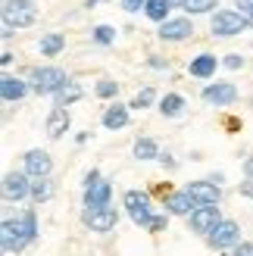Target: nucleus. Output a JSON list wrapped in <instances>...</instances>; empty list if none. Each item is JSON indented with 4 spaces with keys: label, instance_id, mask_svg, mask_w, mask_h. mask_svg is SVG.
Here are the masks:
<instances>
[{
    "label": "nucleus",
    "instance_id": "25",
    "mask_svg": "<svg viewBox=\"0 0 253 256\" xmlns=\"http://www.w3.org/2000/svg\"><path fill=\"white\" fill-rule=\"evenodd\" d=\"M182 106H184V97H178V94H166V97H162V104H160L162 116H178Z\"/></svg>",
    "mask_w": 253,
    "mask_h": 256
},
{
    "label": "nucleus",
    "instance_id": "20",
    "mask_svg": "<svg viewBox=\"0 0 253 256\" xmlns=\"http://www.w3.org/2000/svg\"><path fill=\"white\" fill-rule=\"evenodd\" d=\"M82 97V88L75 84V82H66L60 88V91L54 94V100H56V106H69V104H75V100Z\"/></svg>",
    "mask_w": 253,
    "mask_h": 256
},
{
    "label": "nucleus",
    "instance_id": "12",
    "mask_svg": "<svg viewBox=\"0 0 253 256\" xmlns=\"http://www.w3.org/2000/svg\"><path fill=\"white\" fill-rule=\"evenodd\" d=\"M222 219H219V206H197L191 212V228L197 234H210Z\"/></svg>",
    "mask_w": 253,
    "mask_h": 256
},
{
    "label": "nucleus",
    "instance_id": "3",
    "mask_svg": "<svg viewBox=\"0 0 253 256\" xmlns=\"http://www.w3.org/2000/svg\"><path fill=\"white\" fill-rule=\"evenodd\" d=\"M244 28H253V22L247 16H241L238 10H219L216 16H212V34H219V38L241 34Z\"/></svg>",
    "mask_w": 253,
    "mask_h": 256
},
{
    "label": "nucleus",
    "instance_id": "29",
    "mask_svg": "<svg viewBox=\"0 0 253 256\" xmlns=\"http://www.w3.org/2000/svg\"><path fill=\"white\" fill-rule=\"evenodd\" d=\"M116 91H119V84H116V82H110V78L97 84V97H116Z\"/></svg>",
    "mask_w": 253,
    "mask_h": 256
},
{
    "label": "nucleus",
    "instance_id": "21",
    "mask_svg": "<svg viewBox=\"0 0 253 256\" xmlns=\"http://www.w3.org/2000/svg\"><path fill=\"white\" fill-rule=\"evenodd\" d=\"M50 197H54V182H50V178H34V182H32V200L44 203Z\"/></svg>",
    "mask_w": 253,
    "mask_h": 256
},
{
    "label": "nucleus",
    "instance_id": "11",
    "mask_svg": "<svg viewBox=\"0 0 253 256\" xmlns=\"http://www.w3.org/2000/svg\"><path fill=\"white\" fill-rule=\"evenodd\" d=\"M110 194H112V184L97 178L94 184H84V206L88 210H100V206H110Z\"/></svg>",
    "mask_w": 253,
    "mask_h": 256
},
{
    "label": "nucleus",
    "instance_id": "36",
    "mask_svg": "<svg viewBox=\"0 0 253 256\" xmlns=\"http://www.w3.org/2000/svg\"><path fill=\"white\" fill-rule=\"evenodd\" d=\"M244 172H247V178H253V156L244 160Z\"/></svg>",
    "mask_w": 253,
    "mask_h": 256
},
{
    "label": "nucleus",
    "instance_id": "26",
    "mask_svg": "<svg viewBox=\"0 0 253 256\" xmlns=\"http://www.w3.org/2000/svg\"><path fill=\"white\" fill-rule=\"evenodd\" d=\"M154 97H156V94H154V88H144V91H138V94H134V100H132L128 106H132V110H147L150 104H154Z\"/></svg>",
    "mask_w": 253,
    "mask_h": 256
},
{
    "label": "nucleus",
    "instance_id": "8",
    "mask_svg": "<svg viewBox=\"0 0 253 256\" xmlns=\"http://www.w3.org/2000/svg\"><path fill=\"white\" fill-rule=\"evenodd\" d=\"M188 194H191V200L197 203V206H216V203L222 200V190H219V184L216 182H191L184 188Z\"/></svg>",
    "mask_w": 253,
    "mask_h": 256
},
{
    "label": "nucleus",
    "instance_id": "15",
    "mask_svg": "<svg viewBox=\"0 0 253 256\" xmlns=\"http://www.w3.org/2000/svg\"><path fill=\"white\" fill-rule=\"evenodd\" d=\"M25 94H28V84L22 78H12V75H4V78H0V97H4L6 104H16V100H22Z\"/></svg>",
    "mask_w": 253,
    "mask_h": 256
},
{
    "label": "nucleus",
    "instance_id": "10",
    "mask_svg": "<svg viewBox=\"0 0 253 256\" xmlns=\"http://www.w3.org/2000/svg\"><path fill=\"white\" fill-rule=\"evenodd\" d=\"M54 169V160H50L47 150H28L25 153V175L28 178H47Z\"/></svg>",
    "mask_w": 253,
    "mask_h": 256
},
{
    "label": "nucleus",
    "instance_id": "16",
    "mask_svg": "<svg viewBox=\"0 0 253 256\" xmlns=\"http://www.w3.org/2000/svg\"><path fill=\"white\" fill-rule=\"evenodd\" d=\"M166 210H169L172 216H191V212L197 210V203L191 200V194H188V190H182V194H169V197H166Z\"/></svg>",
    "mask_w": 253,
    "mask_h": 256
},
{
    "label": "nucleus",
    "instance_id": "27",
    "mask_svg": "<svg viewBox=\"0 0 253 256\" xmlns=\"http://www.w3.org/2000/svg\"><path fill=\"white\" fill-rule=\"evenodd\" d=\"M216 4H219V0H184V10L197 16V12H210Z\"/></svg>",
    "mask_w": 253,
    "mask_h": 256
},
{
    "label": "nucleus",
    "instance_id": "18",
    "mask_svg": "<svg viewBox=\"0 0 253 256\" xmlns=\"http://www.w3.org/2000/svg\"><path fill=\"white\" fill-rule=\"evenodd\" d=\"M216 66H219V60L212 54H200L197 60H191V75L194 78H210V75L216 72Z\"/></svg>",
    "mask_w": 253,
    "mask_h": 256
},
{
    "label": "nucleus",
    "instance_id": "19",
    "mask_svg": "<svg viewBox=\"0 0 253 256\" xmlns=\"http://www.w3.org/2000/svg\"><path fill=\"white\" fill-rule=\"evenodd\" d=\"M128 125V106H110L104 112V128H110V132H116V128H125Z\"/></svg>",
    "mask_w": 253,
    "mask_h": 256
},
{
    "label": "nucleus",
    "instance_id": "6",
    "mask_svg": "<svg viewBox=\"0 0 253 256\" xmlns=\"http://www.w3.org/2000/svg\"><path fill=\"white\" fill-rule=\"evenodd\" d=\"M206 240H210L216 250L238 247V240H241V228H238V222H232V219H222V222L206 234Z\"/></svg>",
    "mask_w": 253,
    "mask_h": 256
},
{
    "label": "nucleus",
    "instance_id": "5",
    "mask_svg": "<svg viewBox=\"0 0 253 256\" xmlns=\"http://www.w3.org/2000/svg\"><path fill=\"white\" fill-rule=\"evenodd\" d=\"M82 222L91 228V232H100V234H106L116 228L119 222V212L112 210V206H100V210H84L82 212Z\"/></svg>",
    "mask_w": 253,
    "mask_h": 256
},
{
    "label": "nucleus",
    "instance_id": "9",
    "mask_svg": "<svg viewBox=\"0 0 253 256\" xmlns=\"http://www.w3.org/2000/svg\"><path fill=\"white\" fill-rule=\"evenodd\" d=\"M32 197V182L25 172H6L4 175V200H25Z\"/></svg>",
    "mask_w": 253,
    "mask_h": 256
},
{
    "label": "nucleus",
    "instance_id": "33",
    "mask_svg": "<svg viewBox=\"0 0 253 256\" xmlns=\"http://www.w3.org/2000/svg\"><path fill=\"white\" fill-rule=\"evenodd\" d=\"M122 6L128 10V12H138L141 6H147V0H122Z\"/></svg>",
    "mask_w": 253,
    "mask_h": 256
},
{
    "label": "nucleus",
    "instance_id": "17",
    "mask_svg": "<svg viewBox=\"0 0 253 256\" xmlns=\"http://www.w3.org/2000/svg\"><path fill=\"white\" fill-rule=\"evenodd\" d=\"M44 128H47L50 138H62V132L69 128V112H66V106H54V110H50Z\"/></svg>",
    "mask_w": 253,
    "mask_h": 256
},
{
    "label": "nucleus",
    "instance_id": "32",
    "mask_svg": "<svg viewBox=\"0 0 253 256\" xmlns=\"http://www.w3.org/2000/svg\"><path fill=\"white\" fill-rule=\"evenodd\" d=\"M166 222H169L166 216H154V222H150L147 228H150V232H162V228H166Z\"/></svg>",
    "mask_w": 253,
    "mask_h": 256
},
{
    "label": "nucleus",
    "instance_id": "28",
    "mask_svg": "<svg viewBox=\"0 0 253 256\" xmlns=\"http://www.w3.org/2000/svg\"><path fill=\"white\" fill-rule=\"evenodd\" d=\"M112 38H116V32H112L110 25H97L94 28V41L97 44H112Z\"/></svg>",
    "mask_w": 253,
    "mask_h": 256
},
{
    "label": "nucleus",
    "instance_id": "14",
    "mask_svg": "<svg viewBox=\"0 0 253 256\" xmlns=\"http://www.w3.org/2000/svg\"><path fill=\"white\" fill-rule=\"evenodd\" d=\"M194 34V22L191 19H166L160 25V38L162 41H184Z\"/></svg>",
    "mask_w": 253,
    "mask_h": 256
},
{
    "label": "nucleus",
    "instance_id": "35",
    "mask_svg": "<svg viewBox=\"0 0 253 256\" xmlns=\"http://www.w3.org/2000/svg\"><path fill=\"white\" fill-rule=\"evenodd\" d=\"M241 197H250V200H253V178L241 182Z\"/></svg>",
    "mask_w": 253,
    "mask_h": 256
},
{
    "label": "nucleus",
    "instance_id": "2",
    "mask_svg": "<svg viewBox=\"0 0 253 256\" xmlns=\"http://www.w3.org/2000/svg\"><path fill=\"white\" fill-rule=\"evenodd\" d=\"M38 19V6L32 0H6L4 4V38H12V28H28Z\"/></svg>",
    "mask_w": 253,
    "mask_h": 256
},
{
    "label": "nucleus",
    "instance_id": "38",
    "mask_svg": "<svg viewBox=\"0 0 253 256\" xmlns=\"http://www.w3.org/2000/svg\"><path fill=\"white\" fill-rule=\"evenodd\" d=\"M169 6H182L184 10V0H169Z\"/></svg>",
    "mask_w": 253,
    "mask_h": 256
},
{
    "label": "nucleus",
    "instance_id": "23",
    "mask_svg": "<svg viewBox=\"0 0 253 256\" xmlns=\"http://www.w3.org/2000/svg\"><path fill=\"white\" fill-rule=\"evenodd\" d=\"M169 0H147V6H144V12L154 22H166V16H169Z\"/></svg>",
    "mask_w": 253,
    "mask_h": 256
},
{
    "label": "nucleus",
    "instance_id": "13",
    "mask_svg": "<svg viewBox=\"0 0 253 256\" xmlns=\"http://www.w3.org/2000/svg\"><path fill=\"white\" fill-rule=\"evenodd\" d=\"M234 97H238V88L228 84V82H216V84H206L204 88V100H206V104H216V106L234 104Z\"/></svg>",
    "mask_w": 253,
    "mask_h": 256
},
{
    "label": "nucleus",
    "instance_id": "7",
    "mask_svg": "<svg viewBox=\"0 0 253 256\" xmlns=\"http://www.w3.org/2000/svg\"><path fill=\"white\" fill-rule=\"evenodd\" d=\"M125 206H128V216L138 222V225H150L154 216H150V197L144 190H125Z\"/></svg>",
    "mask_w": 253,
    "mask_h": 256
},
{
    "label": "nucleus",
    "instance_id": "34",
    "mask_svg": "<svg viewBox=\"0 0 253 256\" xmlns=\"http://www.w3.org/2000/svg\"><path fill=\"white\" fill-rule=\"evenodd\" d=\"M225 66H228V69H241V66H244V56H238V54H234V56L225 60Z\"/></svg>",
    "mask_w": 253,
    "mask_h": 256
},
{
    "label": "nucleus",
    "instance_id": "22",
    "mask_svg": "<svg viewBox=\"0 0 253 256\" xmlns=\"http://www.w3.org/2000/svg\"><path fill=\"white\" fill-rule=\"evenodd\" d=\"M134 156H138V160H156V156H160L156 140H154V138H141V140L134 144Z\"/></svg>",
    "mask_w": 253,
    "mask_h": 256
},
{
    "label": "nucleus",
    "instance_id": "37",
    "mask_svg": "<svg viewBox=\"0 0 253 256\" xmlns=\"http://www.w3.org/2000/svg\"><path fill=\"white\" fill-rule=\"evenodd\" d=\"M0 62H4V66H10V62H12V54H10V50H4V54H0Z\"/></svg>",
    "mask_w": 253,
    "mask_h": 256
},
{
    "label": "nucleus",
    "instance_id": "24",
    "mask_svg": "<svg viewBox=\"0 0 253 256\" xmlns=\"http://www.w3.org/2000/svg\"><path fill=\"white\" fill-rule=\"evenodd\" d=\"M62 47H66V38L62 34H44L41 38V54L44 56H56Z\"/></svg>",
    "mask_w": 253,
    "mask_h": 256
},
{
    "label": "nucleus",
    "instance_id": "30",
    "mask_svg": "<svg viewBox=\"0 0 253 256\" xmlns=\"http://www.w3.org/2000/svg\"><path fill=\"white\" fill-rule=\"evenodd\" d=\"M234 6H238V12H241V16H247V19L253 22V0H234Z\"/></svg>",
    "mask_w": 253,
    "mask_h": 256
},
{
    "label": "nucleus",
    "instance_id": "1",
    "mask_svg": "<svg viewBox=\"0 0 253 256\" xmlns=\"http://www.w3.org/2000/svg\"><path fill=\"white\" fill-rule=\"evenodd\" d=\"M38 238V222L34 212H22L19 219H4L0 225V244H4V253H19Z\"/></svg>",
    "mask_w": 253,
    "mask_h": 256
},
{
    "label": "nucleus",
    "instance_id": "31",
    "mask_svg": "<svg viewBox=\"0 0 253 256\" xmlns=\"http://www.w3.org/2000/svg\"><path fill=\"white\" fill-rule=\"evenodd\" d=\"M234 256H253V240H244V244L234 247Z\"/></svg>",
    "mask_w": 253,
    "mask_h": 256
},
{
    "label": "nucleus",
    "instance_id": "39",
    "mask_svg": "<svg viewBox=\"0 0 253 256\" xmlns=\"http://www.w3.org/2000/svg\"><path fill=\"white\" fill-rule=\"evenodd\" d=\"M94 4H97V0H88V6H94Z\"/></svg>",
    "mask_w": 253,
    "mask_h": 256
},
{
    "label": "nucleus",
    "instance_id": "4",
    "mask_svg": "<svg viewBox=\"0 0 253 256\" xmlns=\"http://www.w3.org/2000/svg\"><path fill=\"white\" fill-rule=\"evenodd\" d=\"M66 82H69V78H66V72L56 69V66L32 69V91H34V94H56Z\"/></svg>",
    "mask_w": 253,
    "mask_h": 256
}]
</instances>
